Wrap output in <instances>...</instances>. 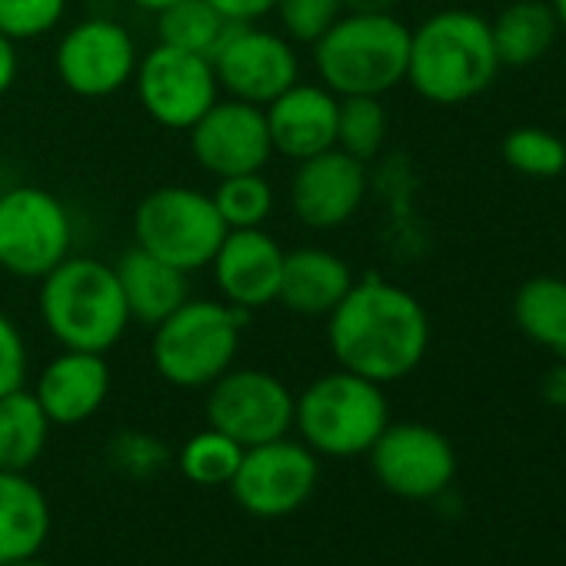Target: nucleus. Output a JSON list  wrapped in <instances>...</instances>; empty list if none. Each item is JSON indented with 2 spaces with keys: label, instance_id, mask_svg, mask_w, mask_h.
Listing matches in <instances>:
<instances>
[{
  "label": "nucleus",
  "instance_id": "nucleus-1",
  "mask_svg": "<svg viewBox=\"0 0 566 566\" xmlns=\"http://www.w3.org/2000/svg\"><path fill=\"white\" fill-rule=\"evenodd\" d=\"M327 344L337 367L380 387L410 377L430 350V317L400 283L384 276L354 280L327 314Z\"/></svg>",
  "mask_w": 566,
  "mask_h": 566
},
{
  "label": "nucleus",
  "instance_id": "nucleus-2",
  "mask_svg": "<svg viewBox=\"0 0 566 566\" xmlns=\"http://www.w3.org/2000/svg\"><path fill=\"white\" fill-rule=\"evenodd\" d=\"M500 57L490 21L470 8H443L410 28L407 81L427 104L457 107L493 87Z\"/></svg>",
  "mask_w": 566,
  "mask_h": 566
},
{
  "label": "nucleus",
  "instance_id": "nucleus-3",
  "mask_svg": "<svg viewBox=\"0 0 566 566\" xmlns=\"http://www.w3.org/2000/svg\"><path fill=\"white\" fill-rule=\"evenodd\" d=\"M38 283L41 324L61 350L111 354L134 324L114 263L101 256L71 253Z\"/></svg>",
  "mask_w": 566,
  "mask_h": 566
},
{
  "label": "nucleus",
  "instance_id": "nucleus-4",
  "mask_svg": "<svg viewBox=\"0 0 566 566\" xmlns=\"http://www.w3.org/2000/svg\"><path fill=\"white\" fill-rule=\"evenodd\" d=\"M311 48L321 84L337 97H384L407 81L410 28L397 14H340Z\"/></svg>",
  "mask_w": 566,
  "mask_h": 566
},
{
  "label": "nucleus",
  "instance_id": "nucleus-5",
  "mask_svg": "<svg viewBox=\"0 0 566 566\" xmlns=\"http://www.w3.org/2000/svg\"><path fill=\"white\" fill-rule=\"evenodd\" d=\"M247 317L223 301H184L154 327L150 364L157 377L177 390H207L233 367Z\"/></svg>",
  "mask_w": 566,
  "mask_h": 566
},
{
  "label": "nucleus",
  "instance_id": "nucleus-6",
  "mask_svg": "<svg viewBox=\"0 0 566 566\" xmlns=\"http://www.w3.org/2000/svg\"><path fill=\"white\" fill-rule=\"evenodd\" d=\"M390 423V403L380 384L344 367L311 380L294 407L301 440L331 460L364 457Z\"/></svg>",
  "mask_w": 566,
  "mask_h": 566
},
{
  "label": "nucleus",
  "instance_id": "nucleus-7",
  "mask_svg": "<svg viewBox=\"0 0 566 566\" xmlns=\"http://www.w3.org/2000/svg\"><path fill=\"white\" fill-rule=\"evenodd\" d=\"M227 237V223L207 190L167 184L140 197L134 210V240L147 253L184 273L207 270Z\"/></svg>",
  "mask_w": 566,
  "mask_h": 566
},
{
  "label": "nucleus",
  "instance_id": "nucleus-8",
  "mask_svg": "<svg viewBox=\"0 0 566 566\" xmlns=\"http://www.w3.org/2000/svg\"><path fill=\"white\" fill-rule=\"evenodd\" d=\"M74 253L67 203L34 184L0 190V270L18 280H44Z\"/></svg>",
  "mask_w": 566,
  "mask_h": 566
},
{
  "label": "nucleus",
  "instance_id": "nucleus-9",
  "mask_svg": "<svg viewBox=\"0 0 566 566\" xmlns=\"http://www.w3.org/2000/svg\"><path fill=\"white\" fill-rule=\"evenodd\" d=\"M294 390L256 367H230L207 387V427L233 437L243 450L291 437L294 430Z\"/></svg>",
  "mask_w": 566,
  "mask_h": 566
},
{
  "label": "nucleus",
  "instance_id": "nucleus-10",
  "mask_svg": "<svg viewBox=\"0 0 566 566\" xmlns=\"http://www.w3.org/2000/svg\"><path fill=\"white\" fill-rule=\"evenodd\" d=\"M220 94L266 107L301 81L297 44L260 24H230L210 54Z\"/></svg>",
  "mask_w": 566,
  "mask_h": 566
},
{
  "label": "nucleus",
  "instance_id": "nucleus-11",
  "mask_svg": "<svg viewBox=\"0 0 566 566\" xmlns=\"http://www.w3.org/2000/svg\"><path fill=\"white\" fill-rule=\"evenodd\" d=\"M321 483V457L294 437L247 447L230 480V496L253 516H287Z\"/></svg>",
  "mask_w": 566,
  "mask_h": 566
},
{
  "label": "nucleus",
  "instance_id": "nucleus-12",
  "mask_svg": "<svg viewBox=\"0 0 566 566\" xmlns=\"http://www.w3.org/2000/svg\"><path fill=\"white\" fill-rule=\"evenodd\" d=\"M144 114L164 130H190L217 101L220 84L210 57L157 44L137 61L134 74Z\"/></svg>",
  "mask_w": 566,
  "mask_h": 566
},
{
  "label": "nucleus",
  "instance_id": "nucleus-13",
  "mask_svg": "<svg viewBox=\"0 0 566 566\" xmlns=\"http://www.w3.org/2000/svg\"><path fill=\"white\" fill-rule=\"evenodd\" d=\"M137 61V41L120 21L84 18L57 41L54 71L74 97L104 101L134 84Z\"/></svg>",
  "mask_w": 566,
  "mask_h": 566
},
{
  "label": "nucleus",
  "instance_id": "nucleus-14",
  "mask_svg": "<svg viewBox=\"0 0 566 566\" xmlns=\"http://www.w3.org/2000/svg\"><path fill=\"white\" fill-rule=\"evenodd\" d=\"M367 457L377 483L413 503L440 500L457 476V450L430 423H387Z\"/></svg>",
  "mask_w": 566,
  "mask_h": 566
},
{
  "label": "nucleus",
  "instance_id": "nucleus-15",
  "mask_svg": "<svg viewBox=\"0 0 566 566\" xmlns=\"http://www.w3.org/2000/svg\"><path fill=\"white\" fill-rule=\"evenodd\" d=\"M187 134L197 167L217 180L263 170L273 157L266 114L247 101L220 97Z\"/></svg>",
  "mask_w": 566,
  "mask_h": 566
},
{
  "label": "nucleus",
  "instance_id": "nucleus-16",
  "mask_svg": "<svg viewBox=\"0 0 566 566\" xmlns=\"http://www.w3.org/2000/svg\"><path fill=\"white\" fill-rule=\"evenodd\" d=\"M367 164L331 147L297 160L291 174V210L307 230H337L350 223L367 200Z\"/></svg>",
  "mask_w": 566,
  "mask_h": 566
},
{
  "label": "nucleus",
  "instance_id": "nucleus-17",
  "mask_svg": "<svg viewBox=\"0 0 566 566\" xmlns=\"http://www.w3.org/2000/svg\"><path fill=\"white\" fill-rule=\"evenodd\" d=\"M283 256H287V250H283L280 240L266 233L263 227L227 230L207 270L213 273L217 294L223 304L243 314H253V311L276 304Z\"/></svg>",
  "mask_w": 566,
  "mask_h": 566
},
{
  "label": "nucleus",
  "instance_id": "nucleus-18",
  "mask_svg": "<svg viewBox=\"0 0 566 566\" xmlns=\"http://www.w3.org/2000/svg\"><path fill=\"white\" fill-rule=\"evenodd\" d=\"M266 130L273 154L287 160H307L314 154H324L337 147V114H340V97L327 91L321 81L307 84L297 81L273 97L266 107Z\"/></svg>",
  "mask_w": 566,
  "mask_h": 566
},
{
  "label": "nucleus",
  "instance_id": "nucleus-19",
  "mask_svg": "<svg viewBox=\"0 0 566 566\" xmlns=\"http://www.w3.org/2000/svg\"><path fill=\"white\" fill-rule=\"evenodd\" d=\"M34 397L54 427H77L101 413L111 397L107 354L61 350L44 364L34 384Z\"/></svg>",
  "mask_w": 566,
  "mask_h": 566
},
{
  "label": "nucleus",
  "instance_id": "nucleus-20",
  "mask_svg": "<svg viewBox=\"0 0 566 566\" xmlns=\"http://www.w3.org/2000/svg\"><path fill=\"white\" fill-rule=\"evenodd\" d=\"M350 263L324 247H301L283 256L276 304L297 317H327L354 287Z\"/></svg>",
  "mask_w": 566,
  "mask_h": 566
},
{
  "label": "nucleus",
  "instance_id": "nucleus-21",
  "mask_svg": "<svg viewBox=\"0 0 566 566\" xmlns=\"http://www.w3.org/2000/svg\"><path fill=\"white\" fill-rule=\"evenodd\" d=\"M114 273L124 291L130 321H137L150 331L160 321H167L184 301H190V273L147 253L137 243L120 253V260L114 263Z\"/></svg>",
  "mask_w": 566,
  "mask_h": 566
},
{
  "label": "nucleus",
  "instance_id": "nucleus-22",
  "mask_svg": "<svg viewBox=\"0 0 566 566\" xmlns=\"http://www.w3.org/2000/svg\"><path fill=\"white\" fill-rule=\"evenodd\" d=\"M51 536L48 493L14 470H0V566L38 556Z\"/></svg>",
  "mask_w": 566,
  "mask_h": 566
},
{
  "label": "nucleus",
  "instance_id": "nucleus-23",
  "mask_svg": "<svg viewBox=\"0 0 566 566\" xmlns=\"http://www.w3.org/2000/svg\"><path fill=\"white\" fill-rule=\"evenodd\" d=\"M490 34L500 67H533L556 44L559 21L549 0H513L490 21Z\"/></svg>",
  "mask_w": 566,
  "mask_h": 566
},
{
  "label": "nucleus",
  "instance_id": "nucleus-24",
  "mask_svg": "<svg viewBox=\"0 0 566 566\" xmlns=\"http://www.w3.org/2000/svg\"><path fill=\"white\" fill-rule=\"evenodd\" d=\"M513 324L530 344L566 360V280L549 273L523 280L513 294Z\"/></svg>",
  "mask_w": 566,
  "mask_h": 566
},
{
  "label": "nucleus",
  "instance_id": "nucleus-25",
  "mask_svg": "<svg viewBox=\"0 0 566 566\" xmlns=\"http://www.w3.org/2000/svg\"><path fill=\"white\" fill-rule=\"evenodd\" d=\"M51 427L34 390L21 387L0 397V470L28 473L44 457Z\"/></svg>",
  "mask_w": 566,
  "mask_h": 566
},
{
  "label": "nucleus",
  "instance_id": "nucleus-26",
  "mask_svg": "<svg viewBox=\"0 0 566 566\" xmlns=\"http://www.w3.org/2000/svg\"><path fill=\"white\" fill-rule=\"evenodd\" d=\"M230 24L207 0H177L174 8L157 14V44L210 57Z\"/></svg>",
  "mask_w": 566,
  "mask_h": 566
},
{
  "label": "nucleus",
  "instance_id": "nucleus-27",
  "mask_svg": "<svg viewBox=\"0 0 566 566\" xmlns=\"http://www.w3.org/2000/svg\"><path fill=\"white\" fill-rule=\"evenodd\" d=\"M240 457H243V447L233 437H227L213 427H203L180 447L177 467L197 486H230V480L240 467Z\"/></svg>",
  "mask_w": 566,
  "mask_h": 566
},
{
  "label": "nucleus",
  "instance_id": "nucleus-28",
  "mask_svg": "<svg viewBox=\"0 0 566 566\" xmlns=\"http://www.w3.org/2000/svg\"><path fill=\"white\" fill-rule=\"evenodd\" d=\"M213 203L227 223V230H250L263 227L273 213V184L263 177V170L253 174H233L220 177L213 187Z\"/></svg>",
  "mask_w": 566,
  "mask_h": 566
},
{
  "label": "nucleus",
  "instance_id": "nucleus-29",
  "mask_svg": "<svg viewBox=\"0 0 566 566\" xmlns=\"http://www.w3.org/2000/svg\"><path fill=\"white\" fill-rule=\"evenodd\" d=\"M390 134L384 97H340L337 114V147L364 164H370Z\"/></svg>",
  "mask_w": 566,
  "mask_h": 566
},
{
  "label": "nucleus",
  "instance_id": "nucleus-30",
  "mask_svg": "<svg viewBox=\"0 0 566 566\" xmlns=\"http://www.w3.org/2000/svg\"><path fill=\"white\" fill-rule=\"evenodd\" d=\"M500 154L513 174L533 180H549L566 170V144L546 127H513L503 137Z\"/></svg>",
  "mask_w": 566,
  "mask_h": 566
},
{
  "label": "nucleus",
  "instance_id": "nucleus-31",
  "mask_svg": "<svg viewBox=\"0 0 566 566\" xmlns=\"http://www.w3.org/2000/svg\"><path fill=\"white\" fill-rule=\"evenodd\" d=\"M71 0H0V34L14 44L54 34L67 18Z\"/></svg>",
  "mask_w": 566,
  "mask_h": 566
},
{
  "label": "nucleus",
  "instance_id": "nucleus-32",
  "mask_svg": "<svg viewBox=\"0 0 566 566\" xmlns=\"http://www.w3.org/2000/svg\"><path fill=\"white\" fill-rule=\"evenodd\" d=\"M280 34L294 44H317L344 14L340 0H276L273 4Z\"/></svg>",
  "mask_w": 566,
  "mask_h": 566
},
{
  "label": "nucleus",
  "instance_id": "nucleus-33",
  "mask_svg": "<svg viewBox=\"0 0 566 566\" xmlns=\"http://www.w3.org/2000/svg\"><path fill=\"white\" fill-rule=\"evenodd\" d=\"M170 450L160 437L147 430H120L107 443V460L117 473L130 480H150L164 470Z\"/></svg>",
  "mask_w": 566,
  "mask_h": 566
},
{
  "label": "nucleus",
  "instance_id": "nucleus-34",
  "mask_svg": "<svg viewBox=\"0 0 566 566\" xmlns=\"http://www.w3.org/2000/svg\"><path fill=\"white\" fill-rule=\"evenodd\" d=\"M31 370V350L24 340V331L11 314L0 311V397H8L28 384Z\"/></svg>",
  "mask_w": 566,
  "mask_h": 566
},
{
  "label": "nucleus",
  "instance_id": "nucleus-35",
  "mask_svg": "<svg viewBox=\"0 0 566 566\" xmlns=\"http://www.w3.org/2000/svg\"><path fill=\"white\" fill-rule=\"evenodd\" d=\"M207 4L227 24H260L266 14H273L276 0H207Z\"/></svg>",
  "mask_w": 566,
  "mask_h": 566
},
{
  "label": "nucleus",
  "instance_id": "nucleus-36",
  "mask_svg": "<svg viewBox=\"0 0 566 566\" xmlns=\"http://www.w3.org/2000/svg\"><path fill=\"white\" fill-rule=\"evenodd\" d=\"M21 74V57H18V44L11 38L0 34V97L11 94V87L18 84Z\"/></svg>",
  "mask_w": 566,
  "mask_h": 566
},
{
  "label": "nucleus",
  "instance_id": "nucleus-37",
  "mask_svg": "<svg viewBox=\"0 0 566 566\" xmlns=\"http://www.w3.org/2000/svg\"><path fill=\"white\" fill-rule=\"evenodd\" d=\"M539 390H543V400L549 407H566V360H559L553 370L543 374Z\"/></svg>",
  "mask_w": 566,
  "mask_h": 566
},
{
  "label": "nucleus",
  "instance_id": "nucleus-38",
  "mask_svg": "<svg viewBox=\"0 0 566 566\" xmlns=\"http://www.w3.org/2000/svg\"><path fill=\"white\" fill-rule=\"evenodd\" d=\"M344 14H397L403 0H340Z\"/></svg>",
  "mask_w": 566,
  "mask_h": 566
},
{
  "label": "nucleus",
  "instance_id": "nucleus-39",
  "mask_svg": "<svg viewBox=\"0 0 566 566\" xmlns=\"http://www.w3.org/2000/svg\"><path fill=\"white\" fill-rule=\"evenodd\" d=\"M130 4L137 8V11H144V14H160V11H167V8H174L177 0H130Z\"/></svg>",
  "mask_w": 566,
  "mask_h": 566
},
{
  "label": "nucleus",
  "instance_id": "nucleus-40",
  "mask_svg": "<svg viewBox=\"0 0 566 566\" xmlns=\"http://www.w3.org/2000/svg\"><path fill=\"white\" fill-rule=\"evenodd\" d=\"M549 8L559 21V31H566V0H549Z\"/></svg>",
  "mask_w": 566,
  "mask_h": 566
},
{
  "label": "nucleus",
  "instance_id": "nucleus-41",
  "mask_svg": "<svg viewBox=\"0 0 566 566\" xmlns=\"http://www.w3.org/2000/svg\"><path fill=\"white\" fill-rule=\"evenodd\" d=\"M4 566H51V563H44L41 556H24V559H14V563H4Z\"/></svg>",
  "mask_w": 566,
  "mask_h": 566
},
{
  "label": "nucleus",
  "instance_id": "nucleus-42",
  "mask_svg": "<svg viewBox=\"0 0 566 566\" xmlns=\"http://www.w3.org/2000/svg\"><path fill=\"white\" fill-rule=\"evenodd\" d=\"M440 4H463V0H440Z\"/></svg>",
  "mask_w": 566,
  "mask_h": 566
},
{
  "label": "nucleus",
  "instance_id": "nucleus-43",
  "mask_svg": "<svg viewBox=\"0 0 566 566\" xmlns=\"http://www.w3.org/2000/svg\"><path fill=\"white\" fill-rule=\"evenodd\" d=\"M0 190H4V187H0Z\"/></svg>",
  "mask_w": 566,
  "mask_h": 566
}]
</instances>
